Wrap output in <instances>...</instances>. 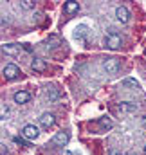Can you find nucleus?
Listing matches in <instances>:
<instances>
[{"label":"nucleus","mask_w":146,"mask_h":155,"mask_svg":"<svg viewBox=\"0 0 146 155\" xmlns=\"http://www.w3.org/2000/svg\"><path fill=\"white\" fill-rule=\"evenodd\" d=\"M13 99H15V103H18V105H25V103L31 99V94H29L27 90H18V92L13 96Z\"/></svg>","instance_id":"6"},{"label":"nucleus","mask_w":146,"mask_h":155,"mask_svg":"<svg viewBox=\"0 0 146 155\" xmlns=\"http://www.w3.org/2000/svg\"><path fill=\"white\" fill-rule=\"evenodd\" d=\"M87 35H88V27H87L85 24L78 25V27H76V31H74V38H76V40H85V38H87Z\"/></svg>","instance_id":"9"},{"label":"nucleus","mask_w":146,"mask_h":155,"mask_svg":"<svg viewBox=\"0 0 146 155\" xmlns=\"http://www.w3.org/2000/svg\"><path fill=\"white\" fill-rule=\"evenodd\" d=\"M105 45L112 49V51H115V49H119L121 45H123V38H121V35L115 31V29H108V33H107V36H105Z\"/></svg>","instance_id":"1"},{"label":"nucleus","mask_w":146,"mask_h":155,"mask_svg":"<svg viewBox=\"0 0 146 155\" xmlns=\"http://www.w3.org/2000/svg\"><path fill=\"white\" fill-rule=\"evenodd\" d=\"M47 97H49V99H56V97H58V92H56V90H51V94H47Z\"/></svg>","instance_id":"18"},{"label":"nucleus","mask_w":146,"mask_h":155,"mask_svg":"<svg viewBox=\"0 0 146 155\" xmlns=\"http://www.w3.org/2000/svg\"><path fill=\"white\" fill-rule=\"evenodd\" d=\"M0 146H2V155H5V153H7V150H5V144H0Z\"/></svg>","instance_id":"20"},{"label":"nucleus","mask_w":146,"mask_h":155,"mask_svg":"<svg viewBox=\"0 0 146 155\" xmlns=\"http://www.w3.org/2000/svg\"><path fill=\"white\" fill-rule=\"evenodd\" d=\"M2 74H4V78L5 79H9V81H13V79H16V78H20V69L15 65V63H7L4 69H2Z\"/></svg>","instance_id":"2"},{"label":"nucleus","mask_w":146,"mask_h":155,"mask_svg":"<svg viewBox=\"0 0 146 155\" xmlns=\"http://www.w3.org/2000/svg\"><path fill=\"white\" fill-rule=\"evenodd\" d=\"M52 143L58 144V146H65L69 143V134L67 132H58L54 137H52Z\"/></svg>","instance_id":"8"},{"label":"nucleus","mask_w":146,"mask_h":155,"mask_svg":"<svg viewBox=\"0 0 146 155\" xmlns=\"http://www.w3.org/2000/svg\"><path fill=\"white\" fill-rule=\"evenodd\" d=\"M9 116H11L9 107H7L5 103H2V107H0V119H2V121H5V119H9Z\"/></svg>","instance_id":"15"},{"label":"nucleus","mask_w":146,"mask_h":155,"mask_svg":"<svg viewBox=\"0 0 146 155\" xmlns=\"http://www.w3.org/2000/svg\"><path fill=\"white\" fill-rule=\"evenodd\" d=\"M40 124H41L43 128H51V126L54 124V116H52L51 112H43V114L40 116Z\"/></svg>","instance_id":"7"},{"label":"nucleus","mask_w":146,"mask_h":155,"mask_svg":"<svg viewBox=\"0 0 146 155\" xmlns=\"http://www.w3.org/2000/svg\"><path fill=\"white\" fill-rule=\"evenodd\" d=\"M103 67H105V71L108 72V74H117L119 72V60L117 58H107L105 61H103Z\"/></svg>","instance_id":"3"},{"label":"nucleus","mask_w":146,"mask_h":155,"mask_svg":"<svg viewBox=\"0 0 146 155\" xmlns=\"http://www.w3.org/2000/svg\"><path fill=\"white\" fill-rule=\"evenodd\" d=\"M2 52L4 54H18L20 52V45H16V43H5V45H2Z\"/></svg>","instance_id":"10"},{"label":"nucleus","mask_w":146,"mask_h":155,"mask_svg":"<svg viewBox=\"0 0 146 155\" xmlns=\"http://www.w3.org/2000/svg\"><path fill=\"white\" fill-rule=\"evenodd\" d=\"M22 135L25 139H29V141H35L38 135H40V130H38V126H35V124H25L24 130H22Z\"/></svg>","instance_id":"4"},{"label":"nucleus","mask_w":146,"mask_h":155,"mask_svg":"<svg viewBox=\"0 0 146 155\" xmlns=\"http://www.w3.org/2000/svg\"><path fill=\"white\" fill-rule=\"evenodd\" d=\"M20 5H22L24 9H35V5H36V4H35L33 0H22V2H20Z\"/></svg>","instance_id":"17"},{"label":"nucleus","mask_w":146,"mask_h":155,"mask_svg":"<svg viewBox=\"0 0 146 155\" xmlns=\"http://www.w3.org/2000/svg\"><path fill=\"white\" fill-rule=\"evenodd\" d=\"M98 124L103 128V132L112 130V126H114V123H112V119H110V117H99V119H98Z\"/></svg>","instance_id":"13"},{"label":"nucleus","mask_w":146,"mask_h":155,"mask_svg":"<svg viewBox=\"0 0 146 155\" xmlns=\"http://www.w3.org/2000/svg\"><path fill=\"white\" fill-rule=\"evenodd\" d=\"M121 85H123V87H126V88H139V83H137L135 79H132V78L123 79V81H121Z\"/></svg>","instance_id":"14"},{"label":"nucleus","mask_w":146,"mask_h":155,"mask_svg":"<svg viewBox=\"0 0 146 155\" xmlns=\"http://www.w3.org/2000/svg\"><path fill=\"white\" fill-rule=\"evenodd\" d=\"M144 153H146V144H144Z\"/></svg>","instance_id":"23"},{"label":"nucleus","mask_w":146,"mask_h":155,"mask_svg":"<svg viewBox=\"0 0 146 155\" xmlns=\"http://www.w3.org/2000/svg\"><path fill=\"white\" fill-rule=\"evenodd\" d=\"M79 11V4L78 2H67L65 4V13H78Z\"/></svg>","instance_id":"16"},{"label":"nucleus","mask_w":146,"mask_h":155,"mask_svg":"<svg viewBox=\"0 0 146 155\" xmlns=\"http://www.w3.org/2000/svg\"><path fill=\"white\" fill-rule=\"evenodd\" d=\"M108 155H123V153H121L119 150H115V148H112V150L108 152Z\"/></svg>","instance_id":"19"},{"label":"nucleus","mask_w":146,"mask_h":155,"mask_svg":"<svg viewBox=\"0 0 146 155\" xmlns=\"http://www.w3.org/2000/svg\"><path fill=\"white\" fill-rule=\"evenodd\" d=\"M126 155H135V153H126Z\"/></svg>","instance_id":"22"},{"label":"nucleus","mask_w":146,"mask_h":155,"mask_svg":"<svg viewBox=\"0 0 146 155\" xmlns=\"http://www.w3.org/2000/svg\"><path fill=\"white\" fill-rule=\"evenodd\" d=\"M31 69H33L35 72H43V71L47 69V65H45V61H43L41 58H35V60L31 61Z\"/></svg>","instance_id":"11"},{"label":"nucleus","mask_w":146,"mask_h":155,"mask_svg":"<svg viewBox=\"0 0 146 155\" xmlns=\"http://www.w3.org/2000/svg\"><path fill=\"white\" fill-rule=\"evenodd\" d=\"M144 54H146V49H144Z\"/></svg>","instance_id":"24"},{"label":"nucleus","mask_w":146,"mask_h":155,"mask_svg":"<svg viewBox=\"0 0 146 155\" xmlns=\"http://www.w3.org/2000/svg\"><path fill=\"white\" fill-rule=\"evenodd\" d=\"M65 155H72V152H69V150H67V152H65Z\"/></svg>","instance_id":"21"},{"label":"nucleus","mask_w":146,"mask_h":155,"mask_svg":"<svg viewBox=\"0 0 146 155\" xmlns=\"http://www.w3.org/2000/svg\"><path fill=\"white\" fill-rule=\"evenodd\" d=\"M115 18H117V22L126 24V22L130 20V13H128V9H126L124 5H119V7L115 9Z\"/></svg>","instance_id":"5"},{"label":"nucleus","mask_w":146,"mask_h":155,"mask_svg":"<svg viewBox=\"0 0 146 155\" xmlns=\"http://www.w3.org/2000/svg\"><path fill=\"white\" fill-rule=\"evenodd\" d=\"M121 112H135L137 110V105L135 103H130V101H123V103H119V107H117Z\"/></svg>","instance_id":"12"}]
</instances>
